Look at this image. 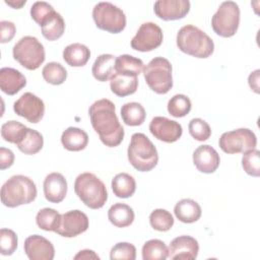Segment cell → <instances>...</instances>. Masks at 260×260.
<instances>
[{
	"instance_id": "cell-1",
	"label": "cell",
	"mask_w": 260,
	"mask_h": 260,
	"mask_svg": "<svg viewBox=\"0 0 260 260\" xmlns=\"http://www.w3.org/2000/svg\"><path fill=\"white\" fill-rule=\"evenodd\" d=\"M88 115L93 130L106 146L115 147L122 142L125 132L116 115V107L112 101L108 99L95 101L89 107Z\"/></svg>"
},
{
	"instance_id": "cell-2",
	"label": "cell",
	"mask_w": 260,
	"mask_h": 260,
	"mask_svg": "<svg viewBox=\"0 0 260 260\" xmlns=\"http://www.w3.org/2000/svg\"><path fill=\"white\" fill-rule=\"evenodd\" d=\"M176 41L180 51L196 58H208L214 51L212 39L193 24L182 26L177 34Z\"/></svg>"
},
{
	"instance_id": "cell-3",
	"label": "cell",
	"mask_w": 260,
	"mask_h": 260,
	"mask_svg": "<svg viewBox=\"0 0 260 260\" xmlns=\"http://www.w3.org/2000/svg\"><path fill=\"white\" fill-rule=\"evenodd\" d=\"M35 182L23 175L9 178L1 187V202L3 205L14 208L32 202L37 197Z\"/></svg>"
},
{
	"instance_id": "cell-4",
	"label": "cell",
	"mask_w": 260,
	"mask_h": 260,
	"mask_svg": "<svg viewBox=\"0 0 260 260\" xmlns=\"http://www.w3.org/2000/svg\"><path fill=\"white\" fill-rule=\"evenodd\" d=\"M77 197L91 209L102 208L108 200V192L104 182L92 173L78 175L74 182Z\"/></svg>"
},
{
	"instance_id": "cell-5",
	"label": "cell",
	"mask_w": 260,
	"mask_h": 260,
	"mask_svg": "<svg viewBox=\"0 0 260 260\" xmlns=\"http://www.w3.org/2000/svg\"><path fill=\"white\" fill-rule=\"evenodd\" d=\"M130 165L139 172H149L158 162V153L150 141L143 133H134L127 150Z\"/></svg>"
},
{
	"instance_id": "cell-6",
	"label": "cell",
	"mask_w": 260,
	"mask_h": 260,
	"mask_svg": "<svg viewBox=\"0 0 260 260\" xmlns=\"http://www.w3.org/2000/svg\"><path fill=\"white\" fill-rule=\"evenodd\" d=\"M143 76L149 88L158 94H165L173 87L172 64L164 57L150 60L143 68Z\"/></svg>"
},
{
	"instance_id": "cell-7",
	"label": "cell",
	"mask_w": 260,
	"mask_h": 260,
	"mask_svg": "<svg viewBox=\"0 0 260 260\" xmlns=\"http://www.w3.org/2000/svg\"><path fill=\"white\" fill-rule=\"evenodd\" d=\"M13 58L27 70L38 69L45 61L46 54L43 44L31 36L22 37L12 49Z\"/></svg>"
},
{
	"instance_id": "cell-8",
	"label": "cell",
	"mask_w": 260,
	"mask_h": 260,
	"mask_svg": "<svg viewBox=\"0 0 260 260\" xmlns=\"http://www.w3.org/2000/svg\"><path fill=\"white\" fill-rule=\"evenodd\" d=\"M92 18L102 30L119 34L126 27V15L118 6L110 2H100L92 9Z\"/></svg>"
},
{
	"instance_id": "cell-9",
	"label": "cell",
	"mask_w": 260,
	"mask_h": 260,
	"mask_svg": "<svg viewBox=\"0 0 260 260\" xmlns=\"http://www.w3.org/2000/svg\"><path fill=\"white\" fill-rule=\"evenodd\" d=\"M240 24V8L234 1H224L211 18L213 31L222 38L233 37Z\"/></svg>"
},
{
	"instance_id": "cell-10",
	"label": "cell",
	"mask_w": 260,
	"mask_h": 260,
	"mask_svg": "<svg viewBox=\"0 0 260 260\" xmlns=\"http://www.w3.org/2000/svg\"><path fill=\"white\" fill-rule=\"evenodd\" d=\"M220 149L229 154L245 152L257 145L255 133L248 128H239L221 134L218 140Z\"/></svg>"
},
{
	"instance_id": "cell-11",
	"label": "cell",
	"mask_w": 260,
	"mask_h": 260,
	"mask_svg": "<svg viewBox=\"0 0 260 260\" xmlns=\"http://www.w3.org/2000/svg\"><path fill=\"white\" fill-rule=\"evenodd\" d=\"M161 28L154 22H143L131 40V47L138 52H150L162 43Z\"/></svg>"
},
{
	"instance_id": "cell-12",
	"label": "cell",
	"mask_w": 260,
	"mask_h": 260,
	"mask_svg": "<svg viewBox=\"0 0 260 260\" xmlns=\"http://www.w3.org/2000/svg\"><path fill=\"white\" fill-rule=\"evenodd\" d=\"M13 111L16 115L26 119L29 123H39L45 114L43 100L31 92H24L13 104Z\"/></svg>"
},
{
	"instance_id": "cell-13",
	"label": "cell",
	"mask_w": 260,
	"mask_h": 260,
	"mask_svg": "<svg viewBox=\"0 0 260 260\" xmlns=\"http://www.w3.org/2000/svg\"><path fill=\"white\" fill-rule=\"evenodd\" d=\"M89 221L87 215L80 210H70L61 214V221L56 234L65 238H73L87 231Z\"/></svg>"
},
{
	"instance_id": "cell-14",
	"label": "cell",
	"mask_w": 260,
	"mask_h": 260,
	"mask_svg": "<svg viewBox=\"0 0 260 260\" xmlns=\"http://www.w3.org/2000/svg\"><path fill=\"white\" fill-rule=\"evenodd\" d=\"M149 131L156 139L167 143L176 142L183 134V128L181 124L175 120L160 116L154 117L150 121Z\"/></svg>"
},
{
	"instance_id": "cell-15",
	"label": "cell",
	"mask_w": 260,
	"mask_h": 260,
	"mask_svg": "<svg viewBox=\"0 0 260 260\" xmlns=\"http://www.w3.org/2000/svg\"><path fill=\"white\" fill-rule=\"evenodd\" d=\"M23 249L30 260H52L55 256L53 244L40 235L27 237L24 241Z\"/></svg>"
},
{
	"instance_id": "cell-16",
	"label": "cell",
	"mask_w": 260,
	"mask_h": 260,
	"mask_svg": "<svg viewBox=\"0 0 260 260\" xmlns=\"http://www.w3.org/2000/svg\"><path fill=\"white\" fill-rule=\"evenodd\" d=\"M155 15L162 20H178L184 18L190 11L188 0H158L154 3Z\"/></svg>"
},
{
	"instance_id": "cell-17",
	"label": "cell",
	"mask_w": 260,
	"mask_h": 260,
	"mask_svg": "<svg viewBox=\"0 0 260 260\" xmlns=\"http://www.w3.org/2000/svg\"><path fill=\"white\" fill-rule=\"evenodd\" d=\"M170 259L194 260L198 256L199 245L196 239L190 236H179L175 238L169 246Z\"/></svg>"
},
{
	"instance_id": "cell-18",
	"label": "cell",
	"mask_w": 260,
	"mask_h": 260,
	"mask_svg": "<svg viewBox=\"0 0 260 260\" xmlns=\"http://www.w3.org/2000/svg\"><path fill=\"white\" fill-rule=\"evenodd\" d=\"M219 154L210 145H200L193 152V164L196 167V169L201 173H214L219 167Z\"/></svg>"
},
{
	"instance_id": "cell-19",
	"label": "cell",
	"mask_w": 260,
	"mask_h": 260,
	"mask_svg": "<svg viewBox=\"0 0 260 260\" xmlns=\"http://www.w3.org/2000/svg\"><path fill=\"white\" fill-rule=\"evenodd\" d=\"M44 195L45 198L52 203H60L64 200L67 194V181L60 173H51L44 180Z\"/></svg>"
},
{
	"instance_id": "cell-20",
	"label": "cell",
	"mask_w": 260,
	"mask_h": 260,
	"mask_svg": "<svg viewBox=\"0 0 260 260\" xmlns=\"http://www.w3.org/2000/svg\"><path fill=\"white\" fill-rule=\"evenodd\" d=\"M25 85L26 78L20 71L11 67H3L0 69V88L4 93L13 95Z\"/></svg>"
},
{
	"instance_id": "cell-21",
	"label": "cell",
	"mask_w": 260,
	"mask_h": 260,
	"mask_svg": "<svg viewBox=\"0 0 260 260\" xmlns=\"http://www.w3.org/2000/svg\"><path fill=\"white\" fill-rule=\"evenodd\" d=\"M40 26L42 28V35L48 41L60 39L65 31V21L62 15L55 9L44 18Z\"/></svg>"
},
{
	"instance_id": "cell-22",
	"label": "cell",
	"mask_w": 260,
	"mask_h": 260,
	"mask_svg": "<svg viewBox=\"0 0 260 260\" xmlns=\"http://www.w3.org/2000/svg\"><path fill=\"white\" fill-rule=\"evenodd\" d=\"M110 87L113 93L118 96H127L133 94L138 88L137 76H128L118 73L114 70L110 78Z\"/></svg>"
},
{
	"instance_id": "cell-23",
	"label": "cell",
	"mask_w": 260,
	"mask_h": 260,
	"mask_svg": "<svg viewBox=\"0 0 260 260\" xmlns=\"http://www.w3.org/2000/svg\"><path fill=\"white\" fill-rule=\"evenodd\" d=\"M61 143L69 151H80L87 146L88 135L80 128L68 127L61 135Z\"/></svg>"
},
{
	"instance_id": "cell-24",
	"label": "cell",
	"mask_w": 260,
	"mask_h": 260,
	"mask_svg": "<svg viewBox=\"0 0 260 260\" xmlns=\"http://www.w3.org/2000/svg\"><path fill=\"white\" fill-rule=\"evenodd\" d=\"M175 216L184 223H192L201 217V207L193 199L185 198L177 202L174 207Z\"/></svg>"
},
{
	"instance_id": "cell-25",
	"label": "cell",
	"mask_w": 260,
	"mask_h": 260,
	"mask_svg": "<svg viewBox=\"0 0 260 260\" xmlns=\"http://www.w3.org/2000/svg\"><path fill=\"white\" fill-rule=\"evenodd\" d=\"M90 58L89 49L80 43H73L63 50V59L71 67H82Z\"/></svg>"
},
{
	"instance_id": "cell-26",
	"label": "cell",
	"mask_w": 260,
	"mask_h": 260,
	"mask_svg": "<svg viewBox=\"0 0 260 260\" xmlns=\"http://www.w3.org/2000/svg\"><path fill=\"white\" fill-rule=\"evenodd\" d=\"M135 214L133 209L125 203H115L108 210L110 222L117 228H127L132 224Z\"/></svg>"
},
{
	"instance_id": "cell-27",
	"label": "cell",
	"mask_w": 260,
	"mask_h": 260,
	"mask_svg": "<svg viewBox=\"0 0 260 260\" xmlns=\"http://www.w3.org/2000/svg\"><path fill=\"white\" fill-rule=\"evenodd\" d=\"M115 62L116 57L112 54H102L98 56L91 68L93 77L102 82L110 80L115 70Z\"/></svg>"
},
{
	"instance_id": "cell-28",
	"label": "cell",
	"mask_w": 260,
	"mask_h": 260,
	"mask_svg": "<svg viewBox=\"0 0 260 260\" xmlns=\"http://www.w3.org/2000/svg\"><path fill=\"white\" fill-rule=\"evenodd\" d=\"M144 68L141 59L133 57L132 55L124 54L116 58L115 71L128 76H138Z\"/></svg>"
},
{
	"instance_id": "cell-29",
	"label": "cell",
	"mask_w": 260,
	"mask_h": 260,
	"mask_svg": "<svg viewBox=\"0 0 260 260\" xmlns=\"http://www.w3.org/2000/svg\"><path fill=\"white\" fill-rule=\"evenodd\" d=\"M112 190L119 198H129L136 190L135 179L127 173H119L112 180Z\"/></svg>"
},
{
	"instance_id": "cell-30",
	"label": "cell",
	"mask_w": 260,
	"mask_h": 260,
	"mask_svg": "<svg viewBox=\"0 0 260 260\" xmlns=\"http://www.w3.org/2000/svg\"><path fill=\"white\" fill-rule=\"evenodd\" d=\"M121 117L128 126H140L146 118V112L143 106L136 102L126 103L121 108Z\"/></svg>"
},
{
	"instance_id": "cell-31",
	"label": "cell",
	"mask_w": 260,
	"mask_h": 260,
	"mask_svg": "<svg viewBox=\"0 0 260 260\" xmlns=\"http://www.w3.org/2000/svg\"><path fill=\"white\" fill-rule=\"evenodd\" d=\"M43 145H44L43 135L39 131L30 128H27L21 140L16 144V146L21 152L29 155L38 153L43 148Z\"/></svg>"
},
{
	"instance_id": "cell-32",
	"label": "cell",
	"mask_w": 260,
	"mask_h": 260,
	"mask_svg": "<svg viewBox=\"0 0 260 260\" xmlns=\"http://www.w3.org/2000/svg\"><path fill=\"white\" fill-rule=\"evenodd\" d=\"M61 221V214L54 208L45 207L36 216V222L41 230L46 232H56Z\"/></svg>"
},
{
	"instance_id": "cell-33",
	"label": "cell",
	"mask_w": 260,
	"mask_h": 260,
	"mask_svg": "<svg viewBox=\"0 0 260 260\" xmlns=\"http://www.w3.org/2000/svg\"><path fill=\"white\" fill-rule=\"evenodd\" d=\"M169 249L167 245L157 239H152L144 243L142 247L143 260H165L168 258Z\"/></svg>"
},
{
	"instance_id": "cell-34",
	"label": "cell",
	"mask_w": 260,
	"mask_h": 260,
	"mask_svg": "<svg viewBox=\"0 0 260 260\" xmlns=\"http://www.w3.org/2000/svg\"><path fill=\"white\" fill-rule=\"evenodd\" d=\"M27 128L18 121H7L1 126V136L5 141L17 144L25 134Z\"/></svg>"
},
{
	"instance_id": "cell-35",
	"label": "cell",
	"mask_w": 260,
	"mask_h": 260,
	"mask_svg": "<svg viewBox=\"0 0 260 260\" xmlns=\"http://www.w3.org/2000/svg\"><path fill=\"white\" fill-rule=\"evenodd\" d=\"M192 108L190 99L182 93L175 94L168 102V112L175 118H182L187 116Z\"/></svg>"
},
{
	"instance_id": "cell-36",
	"label": "cell",
	"mask_w": 260,
	"mask_h": 260,
	"mask_svg": "<svg viewBox=\"0 0 260 260\" xmlns=\"http://www.w3.org/2000/svg\"><path fill=\"white\" fill-rule=\"evenodd\" d=\"M43 78L50 84L60 85L67 78V70L57 62H50L42 70Z\"/></svg>"
},
{
	"instance_id": "cell-37",
	"label": "cell",
	"mask_w": 260,
	"mask_h": 260,
	"mask_svg": "<svg viewBox=\"0 0 260 260\" xmlns=\"http://www.w3.org/2000/svg\"><path fill=\"white\" fill-rule=\"evenodd\" d=\"M149 222L153 230L157 232H168L174 225V217L167 209L157 208L150 213Z\"/></svg>"
},
{
	"instance_id": "cell-38",
	"label": "cell",
	"mask_w": 260,
	"mask_h": 260,
	"mask_svg": "<svg viewBox=\"0 0 260 260\" xmlns=\"http://www.w3.org/2000/svg\"><path fill=\"white\" fill-rule=\"evenodd\" d=\"M243 153L244 154L242 157V167L244 171L252 177H259L260 176V151L256 148H253Z\"/></svg>"
},
{
	"instance_id": "cell-39",
	"label": "cell",
	"mask_w": 260,
	"mask_h": 260,
	"mask_svg": "<svg viewBox=\"0 0 260 260\" xmlns=\"http://www.w3.org/2000/svg\"><path fill=\"white\" fill-rule=\"evenodd\" d=\"M190 135L197 141H205L211 135V128L209 124L200 118H194L188 125Z\"/></svg>"
},
{
	"instance_id": "cell-40",
	"label": "cell",
	"mask_w": 260,
	"mask_h": 260,
	"mask_svg": "<svg viewBox=\"0 0 260 260\" xmlns=\"http://www.w3.org/2000/svg\"><path fill=\"white\" fill-rule=\"evenodd\" d=\"M111 260H135L136 248L127 242L117 243L110 252Z\"/></svg>"
},
{
	"instance_id": "cell-41",
	"label": "cell",
	"mask_w": 260,
	"mask_h": 260,
	"mask_svg": "<svg viewBox=\"0 0 260 260\" xmlns=\"http://www.w3.org/2000/svg\"><path fill=\"white\" fill-rule=\"evenodd\" d=\"M17 248V236L9 229L0 231V253L4 256L12 255Z\"/></svg>"
},
{
	"instance_id": "cell-42",
	"label": "cell",
	"mask_w": 260,
	"mask_h": 260,
	"mask_svg": "<svg viewBox=\"0 0 260 260\" xmlns=\"http://www.w3.org/2000/svg\"><path fill=\"white\" fill-rule=\"evenodd\" d=\"M54 10L53 6L45 1H37L30 7L31 18L40 25L44 18Z\"/></svg>"
},
{
	"instance_id": "cell-43",
	"label": "cell",
	"mask_w": 260,
	"mask_h": 260,
	"mask_svg": "<svg viewBox=\"0 0 260 260\" xmlns=\"http://www.w3.org/2000/svg\"><path fill=\"white\" fill-rule=\"evenodd\" d=\"M0 27H1L0 43L5 44V43L10 42L14 38L15 32H16L15 24L9 20H2L0 22Z\"/></svg>"
},
{
	"instance_id": "cell-44",
	"label": "cell",
	"mask_w": 260,
	"mask_h": 260,
	"mask_svg": "<svg viewBox=\"0 0 260 260\" xmlns=\"http://www.w3.org/2000/svg\"><path fill=\"white\" fill-rule=\"evenodd\" d=\"M14 162V153L5 147L0 148V169L5 170L10 168Z\"/></svg>"
},
{
	"instance_id": "cell-45",
	"label": "cell",
	"mask_w": 260,
	"mask_h": 260,
	"mask_svg": "<svg viewBox=\"0 0 260 260\" xmlns=\"http://www.w3.org/2000/svg\"><path fill=\"white\" fill-rule=\"evenodd\" d=\"M259 74H260V70L257 69L253 71L248 77L249 86L256 93H259Z\"/></svg>"
},
{
	"instance_id": "cell-46",
	"label": "cell",
	"mask_w": 260,
	"mask_h": 260,
	"mask_svg": "<svg viewBox=\"0 0 260 260\" xmlns=\"http://www.w3.org/2000/svg\"><path fill=\"white\" fill-rule=\"evenodd\" d=\"M74 259H75V260H78V259H100V256H99L98 254H95L94 251L85 249V250L79 251V252L74 256Z\"/></svg>"
},
{
	"instance_id": "cell-47",
	"label": "cell",
	"mask_w": 260,
	"mask_h": 260,
	"mask_svg": "<svg viewBox=\"0 0 260 260\" xmlns=\"http://www.w3.org/2000/svg\"><path fill=\"white\" fill-rule=\"evenodd\" d=\"M5 3L8 4L9 6L15 8V9H19V8H21L26 3V1L25 0H20V1H15V0L8 1V0H5Z\"/></svg>"
}]
</instances>
